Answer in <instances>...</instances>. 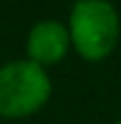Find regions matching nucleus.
<instances>
[{"label":"nucleus","instance_id":"obj_1","mask_svg":"<svg viewBox=\"0 0 121 124\" xmlns=\"http://www.w3.org/2000/svg\"><path fill=\"white\" fill-rule=\"evenodd\" d=\"M71 48L87 62H101L119 44L121 18L108 0H78L69 9L66 21Z\"/></svg>","mask_w":121,"mask_h":124},{"label":"nucleus","instance_id":"obj_2","mask_svg":"<svg viewBox=\"0 0 121 124\" xmlns=\"http://www.w3.org/2000/svg\"><path fill=\"white\" fill-rule=\"evenodd\" d=\"M53 78L44 67L30 60H9L0 64V117L25 120L50 101Z\"/></svg>","mask_w":121,"mask_h":124},{"label":"nucleus","instance_id":"obj_3","mask_svg":"<svg viewBox=\"0 0 121 124\" xmlns=\"http://www.w3.org/2000/svg\"><path fill=\"white\" fill-rule=\"evenodd\" d=\"M71 51V39H69L66 23L57 18H44L34 23L27 32L25 39V60L34 62L39 67H53L62 62Z\"/></svg>","mask_w":121,"mask_h":124},{"label":"nucleus","instance_id":"obj_4","mask_svg":"<svg viewBox=\"0 0 121 124\" xmlns=\"http://www.w3.org/2000/svg\"><path fill=\"white\" fill-rule=\"evenodd\" d=\"M112 124H121V120H117V122H112Z\"/></svg>","mask_w":121,"mask_h":124}]
</instances>
